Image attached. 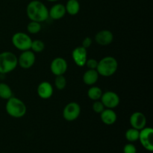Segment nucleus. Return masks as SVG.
<instances>
[{
	"mask_svg": "<svg viewBox=\"0 0 153 153\" xmlns=\"http://www.w3.org/2000/svg\"><path fill=\"white\" fill-rule=\"evenodd\" d=\"M129 123L132 128L137 130H141L146 127V117L143 113L140 111L134 112L129 118Z\"/></svg>",
	"mask_w": 153,
	"mask_h": 153,
	"instance_id": "obj_13",
	"label": "nucleus"
},
{
	"mask_svg": "<svg viewBox=\"0 0 153 153\" xmlns=\"http://www.w3.org/2000/svg\"><path fill=\"white\" fill-rule=\"evenodd\" d=\"M81 114V107L76 102H71L65 105L63 110V117L65 120L72 122L79 118Z\"/></svg>",
	"mask_w": 153,
	"mask_h": 153,
	"instance_id": "obj_6",
	"label": "nucleus"
},
{
	"mask_svg": "<svg viewBox=\"0 0 153 153\" xmlns=\"http://www.w3.org/2000/svg\"><path fill=\"white\" fill-rule=\"evenodd\" d=\"M13 97V91L8 85L5 83H0V98L7 100Z\"/></svg>",
	"mask_w": 153,
	"mask_h": 153,
	"instance_id": "obj_20",
	"label": "nucleus"
},
{
	"mask_svg": "<svg viewBox=\"0 0 153 153\" xmlns=\"http://www.w3.org/2000/svg\"><path fill=\"white\" fill-rule=\"evenodd\" d=\"M72 58L76 65L81 67H84L88 60L87 49L82 46L75 48L72 52Z\"/></svg>",
	"mask_w": 153,
	"mask_h": 153,
	"instance_id": "obj_11",
	"label": "nucleus"
},
{
	"mask_svg": "<svg viewBox=\"0 0 153 153\" xmlns=\"http://www.w3.org/2000/svg\"><path fill=\"white\" fill-rule=\"evenodd\" d=\"M27 31H28V32L29 34H37V33L41 31V25H40V22L31 21L27 25Z\"/></svg>",
	"mask_w": 153,
	"mask_h": 153,
	"instance_id": "obj_23",
	"label": "nucleus"
},
{
	"mask_svg": "<svg viewBox=\"0 0 153 153\" xmlns=\"http://www.w3.org/2000/svg\"><path fill=\"white\" fill-rule=\"evenodd\" d=\"M36 61L34 52L31 50H26L22 52L18 58V65L22 69H29L34 66Z\"/></svg>",
	"mask_w": 153,
	"mask_h": 153,
	"instance_id": "obj_9",
	"label": "nucleus"
},
{
	"mask_svg": "<svg viewBox=\"0 0 153 153\" xmlns=\"http://www.w3.org/2000/svg\"><path fill=\"white\" fill-rule=\"evenodd\" d=\"M2 153H5V152H2Z\"/></svg>",
	"mask_w": 153,
	"mask_h": 153,
	"instance_id": "obj_30",
	"label": "nucleus"
},
{
	"mask_svg": "<svg viewBox=\"0 0 153 153\" xmlns=\"http://www.w3.org/2000/svg\"><path fill=\"white\" fill-rule=\"evenodd\" d=\"M93 43V40L90 37H85V39L82 41V46L84 48H85L86 49H88V48L91 47V46L92 45Z\"/></svg>",
	"mask_w": 153,
	"mask_h": 153,
	"instance_id": "obj_28",
	"label": "nucleus"
},
{
	"mask_svg": "<svg viewBox=\"0 0 153 153\" xmlns=\"http://www.w3.org/2000/svg\"><path fill=\"white\" fill-rule=\"evenodd\" d=\"M18 66V58L11 52L0 53V74H7L13 71Z\"/></svg>",
	"mask_w": 153,
	"mask_h": 153,
	"instance_id": "obj_4",
	"label": "nucleus"
},
{
	"mask_svg": "<svg viewBox=\"0 0 153 153\" xmlns=\"http://www.w3.org/2000/svg\"><path fill=\"white\" fill-rule=\"evenodd\" d=\"M94 40L96 43L100 46H108L113 42L114 34L109 30H101L96 34Z\"/></svg>",
	"mask_w": 153,
	"mask_h": 153,
	"instance_id": "obj_12",
	"label": "nucleus"
},
{
	"mask_svg": "<svg viewBox=\"0 0 153 153\" xmlns=\"http://www.w3.org/2000/svg\"><path fill=\"white\" fill-rule=\"evenodd\" d=\"M97 65H98V61L94 58H90L87 60L85 63V66L88 67L89 70H97Z\"/></svg>",
	"mask_w": 153,
	"mask_h": 153,
	"instance_id": "obj_26",
	"label": "nucleus"
},
{
	"mask_svg": "<svg viewBox=\"0 0 153 153\" xmlns=\"http://www.w3.org/2000/svg\"><path fill=\"white\" fill-rule=\"evenodd\" d=\"M67 68H68V64L67 61L61 57H57L54 58L50 64L51 72L55 76L64 75V73L67 72Z\"/></svg>",
	"mask_w": 153,
	"mask_h": 153,
	"instance_id": "obj_10",
	"label": "nucleus"
},
{
	"mask_svg": "<svg viewBox=\"0 0 153 153\" xmlns=\"http://www.w3.org/2000/svg\"><path fill=\"white\" fill-rule=\"evenodd\" d=\"M139 134H140V131H139V130L131 127V128H128V129L126 131V139L129 143L135 142L137 141V140H138Z\"/></svg>",
	"mask_w": 153,
	"mask_h": 153,
	"instance_id": "obj_21",
	"label": "nucleus"
},
{
	"mask_svg": "<svg viewBox=\"0 0 153 153\" xmlns=\"http://www.w3.org/2000/svg\"><path fill=\"white\" fill-rule=\"evenodd\" d=\"M54 89L52 84L49 83V82H42L41 83L39 84L37 88V95L40 98L43 100H48L51 98L53 94Z\"/></svg>",
	"mask_w": 153,
	"mask_h": 153,
	"instance_id": "obj_14",
	"label": "nucleus"
},
{
	"mask_svg": "<svg viewBox=\"0 0 153 153\" xmlns=\"http://www.w3.org/2000/svg\"><path fill=\"white\" fill-rule=\"evenodd\" d=\"M139 141L145 149L149 152L153 151V129L151 127H145L140 130Z\"/></svg>",
	"mask_w": 153,
	"mask_h": 153,
	"instance_id": "obj_7",
	"label": "nucleus"
},
{
	"mask_svg": "<svg viewBox=\"0 0 153 153\" xmlns=\"http://www.w3.org/2000/svg\"><path fill=\"white\" fill-rule=\"evenodd\" d=\"M99 76H100V75H99L97 70H89L88 69L84 73L82 79H83V82L85 85H88V86H93L97 82Z\"/></svg>",
	"mask_w": 153,
	"mask_h": 153,
	"instance_id": "obj_17",
	"label": "nucleus"
},
{
	"mask_svg": "<svg viewBox=\"0 0 153 153\" xmlns=\"http://www.w3.org/2000/svg\"><path fill=\"white\" fill-rule=\"evenodd\" d=\"M47 1H52V2H55V1H59V0H47Z\"/></svg>",
	"mask_w": 153,
	"mask_h": 153,
	"instance_id": "obj_29",
	"label": "nucleus"
},
{
	"mask_svg": "<svg viewBox=\"0 0 153 153\" xmlns=\"http://www.w3.org/2000/svg\"><path fill=\"white\" fill-rule=\"evenodd\" d=\"M100 118L102 122L107 126H111L116 123L117 120V115L114 109L105 108L100 114Z\"/></svg>",
	"mask_w": 153,
	"mask_h": 153,
	"instance_id": "obj_16",
	"label": "nucleus"
},
{
	"mask_svg": "<svg viewBox=\"0 0 153 153\" xmlns=\"http://www.w3.org/2000/svg\"><path fill=\"white\" fill-rule=\"evenodd\" d=\"M66 12L71 16L78 14L80 10V4L79 0H68L65 5Z\"/></svg>",
	"mask_w": 153,
	"mask_h": 153,
	"instance_id": "obj_18",
	"label": "nucleus"
},
{
	"mask_svg": "<svg viewBox=\"0 0 153 153\" xmlns=\"http://www.w3.org/2000/svg\"><path fill=\"white\" fill-rule=\"evenodd\" d=\"M67 85V79L64 77V75L56 76L55 79V86L59 91H62L66 88Z\"/></svg>",
	"mask_w": 153,
	"mask_h": 153,
	"instance_id": "obj_24",
	"label": "nucleus"
},
{
	"mask_svg": "<svg viewBox=\"0 0 153 153\" xmlns=\"http://www.w3.org/2000/svg\"><path fill=\"white\" fill-rule=\"evenodd\" d=\"M100 100L105 108L110 109H114L117 107L120 102L118 94L114 91H110L102 93Z\"/></svg>",
	"mask_w": 153,
	"mask_h": 153,
	"instance_id": "obj_8",
	"label": "nucleus"
},
{
	"mask_svg": "<svg viewBox=\"0 0 153 153\" xmlns=\"http://www.w3.org/2000/svg\"><path fill=\"white\" fill-rule=\"evenodd\" d=\"M5 110L9 116L19 119L25 116L27 112V108L20 99L12 97L7 100Z\"/></svg>",
	"mask_w": 153,
	"mask_h": 153,
	"instance_id": "obj_2",
	"label": "nucleus"
},
{
	"mask_svg": "<svg viewBox=\"0 0 153 153\" xmlns=\"http://www.w3.org/2000/svg\"><path fill=\"white\" fill-rule=\"evenodd\" d=\"M66 13L67 12H66L65 5L61 3H57L49 10V17L55 20H58L62 19Z\"/></svg>",
	"mask_w": 153,
	"mask_h": 153,
	"instance_id": "obj_15",
	"label": "nucleus"
},
{
	"mask_svg": "<svg viewBox=\"0 0 153 153\" xmlns=\"http://www.w3.org/2000/svg\"><path fill=\"white\" fill-rule=\"evenodd\" d=\"M26 14L31 21L42 22L49 18V9L42 1L33 0L27 5Z\"/></svg>",
	"mask_w": 153,
	"mask_h": 153,
	"instance_id": "obj_1",
	"label": "nucleus"
},
{
	"mask_svg": "<svg viewBox=\"0 0 153 153\" xmlns=\"http://www.w3.org/2000/svg\"><path fill=\"white\" fill-rule=\"evenodd\" d=\"M118 69V62L112 56H106L98 61L97 71L99 75L103 77H110L113 76Z\"/></svg>",
	"mask_w": 153,
	"mask_h": 153,
	"instance_id": "obj_3",
	"label": "nucleus"
},
{
	"mask_svg": "<svg viewBox=\"0 0 153 153\" xmlns=\"http://www.w3.org/2000/svg\"><path fill=\"white\" fill-rule=\"evenodd\" d=\"M102 93L101 88L93 85L88 91V97H89L90 100H93V101H97V100H100L101 99Z\"/></svg>",
	"mask_w": 153,
	"mask_h": 153,
	"instance_id": "obj_19",
	"label": "nucleus"
},
{
	"mask_svg": "<svg viewBox=\"0 0 153 153\" xmlns=\"http://www.w3.org/2000/svg\"><path fill=\"white\" fill-rule=\"evenodd\" d=\"M12 44L16 49L22 52L30 50L32 43L31 37L24 32H16L13 34L11 38Z\"/></svg>",
	"mask_w": 153,
	"mask_h": 153,
	"instance_id": "obj_5",
	"label": "nucleus"
},
{
	"mask_svg": "<svg viewBox=\"0 0 153 153\" xmlns=\"http://www.w3.org/2000/svg\"><path fill=\"white\" fill-rule=\"evenodd\" d=\"M123 153H137V148L133 143H128L124 146Z\"/></svg>",
	"mask_w": 153,
	"mask_h": 153,
	"instance_id": "obj_27",
	"label": "nucleus"
},
{
	"mask_svg": "<svg viewBox=\"0 0 153 153\" xmlns=\"http://www.w3.org/2000/svg\"><path fill=\"white\" fill-rule=\"evenodd\" d=\"M92 108L94 111L97 114H101L105 108L104 105L101 102V100H97V101H94V103L92 105Z\"/></svg>",
	"mask_w": 153,
	"mask_h": 153,
	"instance_id": "obj_25",
	"label": "nucleus"
},
{
	"mask_svg": "<svg viewBox=\"0 0 153 153\" xmlns=\"http://www.w3.org/2000/svg\"><path fill=\"white\" fill-rule=\"evenodd\" d=\"M44 49L45 44L43 41H42L41 40H32L30 50H31L34 53H40V52H42L44 50Z\"/></svg>",
	"mask_w": 153,
	"mask_h": 153,
	"instance_id": "obj_22",
	"label": "nucleus"
}]
</instances>
